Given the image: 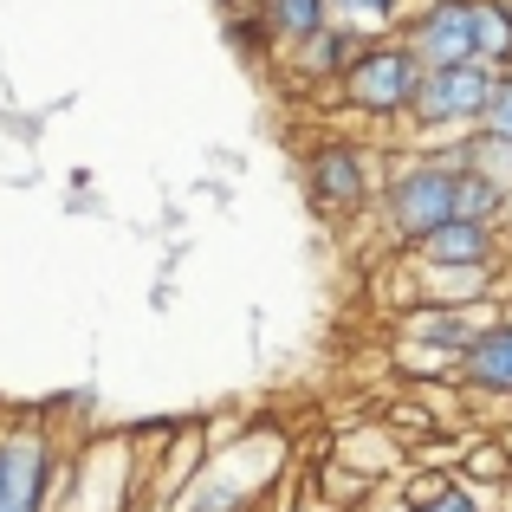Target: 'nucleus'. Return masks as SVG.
<instances>
[{
    "label": "nucleus",
    "instance_id": "nucleus-10",
    "mask_svg": "<svg viewBox=\"0 0 512 512\" xmlns=\"http://www.w3.org/2000/svg\"><path fill=\"white\" fill-rule=\"evenodd\" d=\"M363 46H370V39H357L350 26L331 20L325 33H312L305 46H292V52H286V65H292V78H299V85H338V78L350 72V59H357Z\"/></svg>",
    "mask_w": 512,
    "mask_h": 512
},
{
    "label": "nucleus",
    "instance_id": "nucleus-8",
    "mask_svg": "<svg viewBox=\"0 0 512 512\" xmlns=\"http://www.w3.org/2000/svg\"><path fill=\"white\" fill-rule=\"evenodd\" d=\"M461 389L467 396L512 402V312H500L474 344L461 350Z\"/></svg>",
    "mask_w": 512,
    "mask_h": 512
},
{
    "label": "nucleus",
    "instance_id": "nucleus-13",
    "mask_svg": "<svg viewBox=\"0 0 512 512\" xmlns=\"http://www.w3.org/2000/svg\"><path fill=\"white\" fill-rule=\"evenodd\" d=\"M454 156H461L474 175H487L493 188L512 195V137H500V130H467V137L454 143Z\"/></svg>",
    "mask_w": 512,
    "mask_h": 512
},
{
    "label": "nucleus",
    "instance_id": "nucleus-5",
    "mask_svg": "<svg viewBox=\"0 0 512 512\" xmlns=\"http://www.w3.org/2000/svg\"><path fill=\"white\" fill-rule=\"evenodd\" d=\"M305 182H312V201L325 214H357L370 201V182H376V156L363 143H318L305 156Z\"/></svg>",
    "mask_w": 512,
    "mask_h": 512
},
{
    "label": "nucleus",
    "instance_id": "nucleus-17",
    "mask_svg": "<svg viewBox=\"0 0 512 512\" xmlns=\"http://www.w3.org/2000/svg\"><path fill=\"white\" fill-rule=\"evenodd\" d=\"M480 130H500V137H512V78H506V72H500V85H493V98H487Z\"/></svg>",
    "mask_w": 512,
    "mask_h": 512
},
{
    "label": "nucleus",
    "instance_id": "nucleus-15",
    "mask_svg": "<svg viewBox=\"0 0 512 512\" xmlns=\"http://www.w3.org/2000/svg\"><path fill=\"white\" fill-rule=\"evenodd\" d=\"M461 480L467 487H512V441H480V448H467L461 461Z\"/></svg>",
    "mask_w": 512,
    "mask_h": 512
},
{
    "label": "nucleus",
    "instance_id": "nucleus-3",
    "mask_svg": "<svg viewBox=\"0 0 512 512\" xmlns=\"http://www.w3.org/2000/svg\"><path fill=\"white\" fill-rule=\"evenodd\" d=\"M415 85H422V59H415V46L402 33H389V39H370V46L350 59V72L338 78V98H344L350 117L396 124V117H409Z\"/></svg>",
    "mask_w": 512,
    "mask_h": 512
},
{
    "label": "nucleus",
    "instance_id": "nucleus-7",
    "mask_svg": "<svg viewBox=\"0 0 512 512\" xmlns=\"http://www.w3.org/2000/svg\"><path fill=\"white\" fill-rule=\"evenodd\" d=\"M493 305H454V299H415L409 312L396 318V338H415V344H441V350H467L480 331L493 325Z\"/></svg>",
    "mask_w": 512,
    "mask_h": 512
},
{
    "label": "nucleus",
    "instance_id": "nucleus-18",
    "mask_svg": "<svg viewBox=\"0 0 512 512\" xmlns=\"http://www.w3.org/2000/svg\"><path fill=\"white\" fill-rule=\"evenodd\" d=\"M396 512H487V506H480V493L461 480V487H454L448 500H435V506H409V500H396Z\"/></svg>",
    "mask_w": 512,
    "mask_h": 512
},
{
    "label": "nucleus",
    "instance_id": "nucleus-6",
    "mask_svg": "<svg viewBox=\"0 0 512 512\" xmlns=\"http://www.w3.org/2000/svg\"><path fill=\"white\" fill-rule=\"evenodd\" d=\"M402 39L415 46L422 65H461L474 52V0H422V13L402 20Z\"/></svg>",
    "mask_w": 512,
    "mask_h": 512
},
{
    "label": "nucleus",
    "instance_id": "nucleus-19",
    "mask_svg": "<svg viewBox=\"0 0 512 512\" xmlns=\"http://www.w3.org/2000/svg\"><path fill=\"white\" fill-rule=\"evenodd\" d=\"M500 72H506V78H512V59H506V65H500Z\"/></svg>",
    "mask_w": 512,
    "mask_h": 512
},
{
    "label": "nucleus",
    "instance_id": "nucleus-16",
    "mask_svg": "<svg viewBox=\"0 0 512 512\" xmlns=\"http://www.w3.org/2000/svg\"><path fill=\"white\" fill-rule=\"evenodd\" d=\"M454 487H461V474H448V467H422V474L402 480V500H409V506H435V500H448Z\"/></svg>",
    "mask_w": 512,
    "mask_h": 512
},
{
    "label": "nucleus",
    "instance_id": "nucleus-11",
    "mask_svg": "<svg viewBox=\"0 0 512 512\" xmlns=\"http://www.w3.org/2000/svg\"><path fill=\"white\" fill-rule=\"evenodd\" d=\"M253 20L266 26L273 52L286 59L292 46H305L312 33H325V26H331V0H253Z\"/></svg>",
    "mask_w": 512,
    "mask_h": 512
},
{
    "label": "nucleus",
    "instance_id": "nucleus-9",
    "mask_svg": "<svg viewBox=\"0 0 512 512\" xmlns=\"http://www.w3.org/2000/svg\"><path fill=\"white\" fill-rule=\"evenodd\" d=\"M415 260L422 266H500V221H467V214H454V221H441L435 234L415 247Z\"/></svg>",
    "mask_w": 512,
    "mask_h": 512
},
{
    "label": "nucleus",
    "instance_id": "nucleus-4",
    "mask_svg": "<svg viewBox=\"0 0 512 512\" xmlns=\"http://www.w3.org/2000/svg\"><path fill=\"white\" fill-rule=\"evenodd\" d=\"M59 487V454L39 428L0 435V512H46Z\"/></svg>",
    "mask_w": 512,
    "mask_h": 512
},
{
    "label": "nucleus",
    "instance_id": "nucleus-1",
    "mask_svg": "<svg viewBox=\"0 0 512 512\" xmlns=\"http://www.w3.org/2000/svg\"><path fill=\"white\" fill-rule=\"evenodd\" d=\"M454 188H461V156L454 150L402 156L383 182V234L415 253L441 221H454Z\"/></svg>",
    "mask_w": 512,
    "mask_h": 512
},
{
    "label": "nucleus",
    "instance_id": "nucleus-14",
    "mask_svg": "<svg viewBox=\"0 0 512 512\" xmlns=\"http://www.w3.org/2000/svg\"><path fill=\"white\" fill-rule=\"evenodd\" d=\"M474 52L493 65L512 59V0H474Z\"/></svg>",
    "mask_w": 512,
    "mask_h": 512
},
{
    "label": "nucleus",
    "instance_id": "nucleus-12",
    "mask_svg": "<svg viewBox=\"0 0 512 512\" xmlns=\"http://www.w3.org/2000/svg\"><path fill=\"white\" fill-rule=\"evenodd\" d=\"M331 20L350 26L357 39H389L409 20V0H331Z\"/></svg>",
    "mask_w": 512,
    "mask_h": 512
},
{
    "label": "nucleus",
    "instance_id": "nucleus-2",
    "mask_svg": "<svg viewBox=\"0 0 512 512\" xmlns=\"http://www.w3.org/2000/svg\"><path fill=\"white\" fill-rule=\"evenodd\" d=\"M500 85V65L493 59H461V65H422V85L402 124L415 137H467L487 117V98Z\"/></svg>",
    "mask_w": 512,
    "mask_h": 512
}]
</instances>
